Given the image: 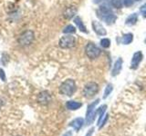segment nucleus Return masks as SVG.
Listing matches in <instances>:
<instances>
[{
    "label": "nucleus",
    "instance_id": "nucleus-1",
    "mask_svg": "<svg viewBox=\"0 0 146 136\" xmlns=\"http://www.w3.org/2000/svg\"><path fill=\"white\" fill-rule=\"evenodd\" d=\"M96 13H97V16L100 19L108 26L114 24L117 20V16L112 11V9L106 6H100L97 9Z\"/></svg>",
    "mask_w": 146,
    "mask_h": 136
},
{
    "label": "nucleus",
    "instance_id": "nucleus-2",
    "mask_svg": "<svg viewBox=\"0 0 146 136\" xmlns=\"http://www.w3.org/2000/svg\"><path fill=\"white\" fill-rule=\"evenodd\" d=\"M77 90V85L73 79H67L59 86V93L66 96H72Z\"/></svg>",
    "mask_w": 146,
    "mask_h": 136
},
{
    "label": "nucleus",
    "instance_id": "nucleus-3",
    "mask_svg": "<svg viewBox=\"0 0 146 136\" xmlns=\"http://www.w3.org/2000/svg\"><path fill=\"white\" fill-rule=\"evenodd\" d=\"M35 40V34L32 30H26L18 36L17 42L21 46H29Z\"/></svg>",
    "mask_w": 146,
    "mask_h": 136
},
{
    "label": "nucleus",
    "instance_id": "nucleus-4",
    "mask_svg": "<svg viewBox=\"0 0 146 136\" xmlns=\"http://www.w3.org/2000/svg\"><path fill=\"white\" fill-rule=\"evenodd\" d=\"M76 44V38L75 36L71 35H66L62 36L58 41V45L59 47L62 49H70L74 47Z\"/></svg>",
    "mask_w": 146,
    "mask_h": 136
},
{
    "label": "nucleus",
    "instance_id": "nucleus-5",
    "mask_svg": "<svg viewBox=\"0 0 146 136\" xmlns=\"http://www.w3.org/2000/svg\"><path fill=\"white\" fill-rule=\"evenodd\" d=\"M99 92V85L94 83V82H90V83H88L83 89V96L85 98L90 99L94 97L96 94Z\"/></svg>",
    "mask_w": 146,
    "mask_h": 136
},
{
    "label": "nucleus",
    "instance_id": "nucleus-6",
    "mask_svg": "<svg viewBox=\"0 0 146 136\" xmlns=\"http://www.w3.org/2000/svg\"><path fill=\"white\" fill-rule=\"evenodd\" d=\"M86 56L90 59H96L100 56L102 50H100L94 43H88L85 47Z\"/></svg>",
    "mask_w": 146,
    "mask_h": 136
},
{
    "label": "nucleus",
    "instance_id": "nucleus-7",
    "mask_svg": "<svg viewBox=\"0 0 146 136\" xmlns=\"http://www.w3.org/2000/svg\"><path fill=\"white\" fill-rule=\"evenodd\" d=\"M100 102V99L95 100L94 102H92L90 104H89L88 109H87V112H86V124L90 125L93 122L95 119V108L97 106V104Z\"/></svg>",
    "mask_w": 146,
    "mask_h": 136
},
{
    "label": "nucleus",
    "instance_id": "nucleus-8",
    "mask_svg": "<svg viewBox=\"0 0 146 136\" xmlns=\"http://www.w3.org/2000/svg\"><path fill=\"white\" fill-rule=\"evenodd\" d=\"M143 54L141 53V51H137L136 53L133 54L131 62V68L132 70H136L139 67L141 62L143 61Z\"/></svg>",
    "mask_w": 146,
    "mask_h": 136
},
{
    "label": "nucleus",
    "instance_id": "nucleus-9",
    "mask_svg": "<svg viewBox=\"0 0 146 136\" xmlns=\"http://www.w3.org/2000/svg\"><path fill=\"white\" fill-rule=\"evenodd\" d=\"M91 26H92L93 31L96 33V35H98L100 36H104L107 35V31L104 28V26L102 25V23H100L99 21L93 20L91 23Z\"/></svg>",
    "mask_w": 146,
    "mask_h": 136
},
{
    "label": "nucleus",
    "instance_id": "nucleus-10",
    "mask_svg": "<svg viewBox=\"0 0 146 136\" xmlns=\"http://www.w3.org/2000/svg\"><path fill=\"white\" fill-rule=\"evenodd\" d=\"M122 63H123V60L122 58H118L115 61L111 70V75L112 76H117L118 75H120V73L122 69Z\"/></svg>",
    "mask_w": 146,
    "mask_h": 136
},
{
    "label": "nucleus",
    "instance_id": "nucleus-11",
    "mask_svg": "<svg viewBox=\"0 0 146 136\" xmlns=\"http://www.w3.org/2000/svg\"><path fill=\"white\" fill-rule=\"evenodd\" d=\"M106 109H107V105L106 104H103V105L100 106V108H98L97 110L95 111V118L98 117V122H97L98 126L100 124V122H102V120L103 119V116L105 115Z\"/></svg>",
    "mask_w": 146,
    "mask_h": 136
},
{
    "label": "nucleus",
    "instance_id": "nucleus-12",
    "mask_svg": "<svg viewBox=\"0 0 146 136\" xmlns=\"http://www.w3.org/2000/svg\"><path fill=\"white\" fill-rule=\"evenodd\" d=\"M83 124H84V119H83V118H81V117H79V118H76V119H74L72 122H70V126L72 127V128L74 129L75 131H79L81 129V127L83 126Z\"/></svg>",
    "mask_w": 146,
    "mask_h": 136
},
{
    "label": "nucleus",
    "instance_id": "nucleus-13",
    "mask_svg": "<svg viewBox=\"0 0 146 136\" xmlns=\"http://www.w3.org/2000/svg\"><path fill=\"white\" fill-rule=\"evenodd\" d=\"M77 14V8L75 7H68L65 9V11L63 13V16L66 19H71Z\"/></svg>",
    "mask_w": 146,
    "mask_h": 136
},
{
    "label": "nucleus",
    "instance_id": "nucleus-14",
    "mask_svg": "<svg viewBox=\"0 0 146 136\" xmlns=\"http://www.w3.org/2000/svg\"><path fill=\"white\" fill-rule=\"evenodd\" d=\"M74 23H75V25L77 26L78 29H79L80 32H82V33H85V34H88V30H87V27L84 25L83 21H82V19H81L80 16H75L74 17Z\"/></svg>",
    "mask_w": 146,
    "mask_h": 136
},
{
    "label": "nucleus",
    "instance_id": "nucleus-15",
    "mask_svg": "<svg viewBox=\"0 0 146 136\" xmlns=\"http://www.w3.org/2000/svg\"><path fill=\"white\" fill-rule=\"evenodd\" d=\"M82 106V103L80 102H76V101H68L66 103V107L67 109L70 111H76L78 109H80Z\"/></svg>",
    "mask_w": 146,
    "mask_h": 136
},
{
    "label": "nucleus",
    "instance_id": "nucleus-16",
    "mask_svg": "<svg viewBox=\"0 0 146 136\" xmlns=\"http://www.w3.org/2000/svg\"><path fill=\"white\" fill-rule=\"evenodd\" d=\"M137 21H138V14L132 13L126 18L125 25H127V26H134L137 23Z\"/></svg>",
    "mask_w": 146,
    "mask_h": 136
},
{
    "label": "nucleus",
    "instance_id": "nucleus-17",
    "mask_svg": "<svg viewBox=\"0 0 146 136\" xmlns=\"http://www.w3.org/2000/svg\"><path fill=\"white\" fill-rule=\"evenodd\" d=\"M133 41V35L131 33H127L123 35L121 37V44H130Z\"/></svg>",
    "mask_w": 146,
    "mask_h": 136
},
{
    "label": "nucleus",
    "instance_id": "nucleus-18",
    "mask_svg": "<svg viewBox=\"0 0 146 136\" xmlns=\"http://www.w3.org/2000/svg\"><path fill=\"white\" fill-rule=\"evenodd\" d=\"M63 33L66 35H71L76 33V27L72 25H68L67 26H65V28L63 29Z\"/></svg>",
    "mask_w": 146,
    "mask_h": 136
},
{
    "label": "nucleus",
    "instance_id": "nucleus-19",
    "mask_svg": "<svg viewBox=\"0 0 146 136\" xmlns=\"http://www.w3.org/2000/svg\"><path fill=\"white\" fill-rule=\"evenodd\" d=\"M113 90V85L111 84H108L106 88H105V91H104V94H103V98L106 99L110 94H111V93L112 92Z\"/></svg>",
    "mask_w": 146,
    "mask_h": 136
},
{
    "label": "nucleus",
    "instance_id": "nucleus-20",
    "mask_svg": "<svg viewBox=\"0 0 146 136\" xmlns=\"http://www.w3.org/2000/svg\"><path fill=\"white\" fill-rule=\"evenodd\" d=\"M111 5L113 7L120 9L123 7V0H111Z\"/></svg>",
    "mask_w": 146,
    "mask_h": 136
},
{
    "label": "nucleus",
    "instance_id": "nucleus-21",
    "mask_svg": "<svg viewBox=\"0 0 146 136\" xmlns=\"http://www.w3.org/2000/svg\"><path fill=\"white\" fill-rule=\"evenodd\" d=\"M100 45H102L103 48H109L111 46V40L109 38H102L100 40Z\"/></svg>",
    "mask_w": 146,
    "mask_h": 136
},
{
    "label": "nucleus",
    "instance_id": "nucleus-22",
    "mask_svg": "<svg viewBox=\"0 0 146 136\" xmlns=\"http://www.w3.org/2000/svg\"><path fill=\"white\" fill-rule=\"evenodd\" d=\"M108 118H109V115L108 114H105L104 115V118L102 120V122H100V124L99 125V127L100 128H102V127L106 124V122H107V121H108Z\"/></svg>",
    "mask_w": 146,
    "mask_h": 136
},
{
    "label": "nucleus",
    "instance_id": "nucleus-23",
    "mask_svg": "<svg viewBox=\"0 0 146 136\" xmlns=\"http://www.w3.org/2000/svg\"><path fill=\"white\" fill-rule=\"evenodd\" d=\"M0 79H1L3 82H6L7 81V76H6V73L3 69L0 68Z\"/></svg>",
    "mask_w": 146,
    "mask_h": 136
},
{
    "label": "nucleus",
    "instance_id": "nucleus-24",
    "mask_svg": "<svg viewBox=\"0 0 146 136\" xmlns=\"http://www.w3.org/2000/svg\"><path fill=\"white\" fill-rule=\"evenodd\" d=\"M93 131H94V128H91L88 133H87V134L85 135V136H91L92 135V133H93Z\"/></svg>",
    "mask_w": 146,
    "mask_h": 136
},
{
    "label": "nucleus",
    "instance_id": "nucleus-25",
    "mask_svg": "<svg viewBox=\"0 0 146 136\" xmlns=\"http://www.w3.org/2000/svg\"><path fill=\"white\" fill-rule=\"evenodd\" d=\"M63 136H72V133L71 131H68V133H66Z\"/></svg>",
    "mask_w": 146,
    "mask_h": 136
},
{
    "label": "nucleus",
    "instance_id": "nucleus-26",
    "mask_svg": "<svg viewBox=\"0 0 146 136\" xmlns=\"http://www.w3.org/2000/svg\"><path fill=\"white\" fill-rule=\"evenodd\" d=\"M143 16L144 18H146V10H145L144 12H143Z\"/></svg>",
    "mask_w": 146,
    "mask_h": 136
},
{
    "label": "nucleus",
    "instance_id": "nucleus-27",
    "mask_svg": "<svg viewBox=\"0 0 146 136\" xmlns=\"http://www.w3.org/2000/svg\"><path fill=\"white\" fill-rule=\"evenodd\" d=\"M100 1H102V0H93V2L96 3V4H97V3H100Z\"/></svg>",
    "mask_w": 146,
    "mask_h": 136
},
{
    "label": "nucleus",
    "instance_id": "nucleus-28",
    "mask_svg": "<svg viewBox=\"0 0 146 136\" xmlns=\"http://www.w3.org/2000/svg\"><path fill=\"white\" fill-rule=\"evenodd\" d=\"M141 8H143V9H146V3H145L144 5H143V6H141Z\"/></svg>",
    "mask_w": 146,
    "mask_h": 136
},
{
    "label": "nucleus",
    "instance_id": "nucleus-29",
    "mask_svg": "<svg viewBox=\"0 0 146 136\" xmlns=\"http://www.w3.org/2000/svg\"><path fill=\"white\" fill-rule=\"evenodd\" d=\"M144 43L146 44V38H145V41H144Z\"/></svg>",
    "mask_w": 146,
    "mask_h": 136
},
{
    "label": "nucleus",
    "instance_id": "nucleus-30",
    "mask_svg": "<svg viewBox=\"0 0 146 136\" xmlns=\"http://www.w3.org/2000/svg\"><path fill=\"white\" fill-rule=\"evenodd\" d=\"M134 1H140V0H134Z\"/></svg>",
    "mask_w": 146,
    "mask_h": 136
}]
</instances>
